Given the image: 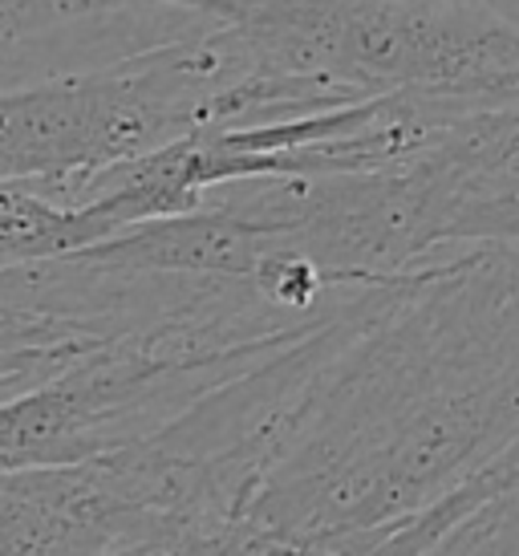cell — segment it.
I'll return each mask as SVG.
<instances>
[{
    "label": "cell",
    "mask_w": 519,
    "mask_h": 556,
    "mask_svg": "<svg viewBox=\"0 0 519 556\" xmlns=\"http://www.w3.org/2000/svg\"><path fill=\"white\" fill-rule=\"evenodd\" d=\"M179 4H191V9H199V13L215 16V21L224 25L231 9H236V4H244V0H179Z\"/></svg>",
    "instance_id": "8"
},
{
    "label": "cell",
    "mask_w": 519,
    "mask_h": 556,
    "mask_svg": "<svg viewBox=\"0 0 519 556\" xmlns=\"http://www.w3.org/2000/svg\"><path fill=\"white\" fill-rule=\"evenodd\" d=\"M224 25L260 78L333 106L390 93L458 118L519 106V33L488 0H244Z\"/></svg>",
    "instance_id": "1"
},
{
    "label": "cell",
    "mask_w": 519,
    "mask_h": 556,
    "mask_svg": "<svg viewBox=\"0 0 519 556\" xmlns=\"http://www.w3.org/2000/svg\"><path fill=\"white\" fill-rule=\"evenodd\" d=\"M427 556H491L488 536H483V528H479V516H467V520H463L446 541L434 544Z\"/></svg>",
    "instance_id": "7"
},
{
    "label": "cell",
    "mask_w": 519,
    "mask_h": 556,
    "mask_svg": "<svg viewBox=\"0 0 519 556\" xmlns=\"http://www.w3.org/2000/svg\"><path fill=\"white\" fill-rule=\"evenodd\" d=\"M418 163L463 212L519 203V106L446 123Z\"/></svg>",
    "instance_id": "5"
},
{
    "label": "cell",
    "mask_w": 519,
    "mask_h": 556,
    "mask_svg": "<svg viewBox=\"0 0 519 556\" xmlns=\"http://www.w3.org/2000/svg\"><path fill=\"white\" fill-rule=\"evenodd\" d=\"M276 118V93L228 25L93 74L0 90V187L58 195L207 126Z\"/></svg>",
    "instance_id": "2"
},
{
    "label": "cell",
    "mask_w": 519,
    "mask_h": 556,
    "mask_svg": "<svg viewBox=\"0 0 519 556\" xmlns=\"http://www.w3.org/2000/svg\"><path fill=\"white\" fill-rule=\"evenodd\" d=\"M90 244L81 216L33 195L25 187H0V256L53 261Z\"/></svg>",
    "instance_id": "6"
},
{
    "label": "cell",
    "mask_w": 519,
    "mask_h": 556,
    "mask_svg": "<svg viewBox=\"0 0 519 556\" xmlns=\"http://www.w3.org/2000/svg\"><path fill=\"white\" fill-rule=\"evenodd\" d=\"M491 9H495V13L504 16L507 25H511V29L519 33V0H488Z\"/></svg>",
    "instance_id": "9"
},
{
    "label": "cell",
    "mask_w": 519,
    "mask_h": 556,
    "mask_svg": "<svg viewBox=\"0 0 519 556\" xmlns=\"http://www.w3.org/2000/svg\"><path fill=\"white\" fill-rule=\"evenodd\" d=\"M215 25L179 0H0V90L123 65Z\"/></svg>",
    "instance_id": "3"
},
{
    "label": "cell",
    "mask_w": 519,
    "mask_h": 556,
    "mask_svg": "<svg viewBox=\"0 0 519 556\" xmlns=\"http://www.w3.org/2000/svg\"><path fill=\"white\" fill-rule=\"evenodd\" d=\"M159 525L126 451L0 476V556H114Z\"/></svg>",
    "instance_id": "4"
}]
</instances>
